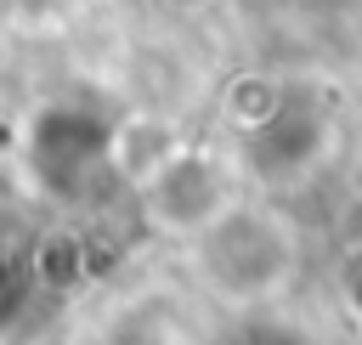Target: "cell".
Wrapping results in <instances>:
<instances>
[{"instance_id":"6da1fadb","label":"cell","mask_w":362,"mask_h":345,"mask_svg":"<svg viewBox=\"0 0 362 345\" xmlns=\"http://www.w3.org/2000/svg\"><path fill=\"white\" fill-rule=\"evenodd\" d=\"M198 271L221 300L260 305V300H277L300 271V238L277 209L226 204L198 232Z\"/></svg>"},{"instance_id":"7a4b0ae2","label":"cell","mask_w":362,"mask_h":345,"mask_svg":"<svg viewBox=\"0 0 362 345\" xmlns=\"http://www.w3.org/2000/svg\"><path fill=\"white\" fill-rule=\"evenodd\" d=\"M232 198H226V181H221V170L204 158V153H170V164L158 170V175H147V209H153V221H164L170 232H204L221 209H226Z\"/></svg>"}]
</instances>
